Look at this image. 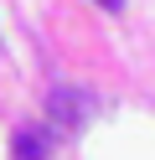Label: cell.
I'll return each mask as SVG.
<instances>
[{
	"label": "cell",
	"instance_id": "1",
	"mask_svg": "<svg viewBox=\"0 0 155 160\" xmlns=\"http://www.w3.org/2000/svg\"><path fill=\"white\" fill-rule=\"evenodd\" d=\"M88 108H93V98L83 93V88H52V98H47V114L57 119V124H83Z\"/></svg>",
	"mask_w": 155,
	"mask_h": 160
},
{
	"label": "cell",
	"instance_id": "2",
	"mask_svg": "<svg viewBox=\"0 0 155 160\" xmlns=\"http://www.w3.org/2000/svg\"><path fill=\"white\" fill-rule=\"evenodd\" d=\"M16 160H47V134H16Z\"/></svg>",
	"mask_w": 155,
	"mask_h": 160
},
{
	"label": "cell",
	"instance_id": "3",
	"mask_svg": "<svg viewBox=\"0 0 155 160\" xmlns=\"http://www.w3.org/2000/svg\"><path fill=\"white\" fill-rule=\"evenodd\" d=\"M98 5H103V11H114V16L124 11V0H98Z\"/></svg>",
	"mask_w": 155,
	"mask_h": 160
}]
</instances>
